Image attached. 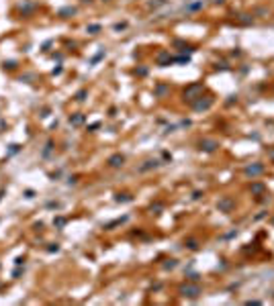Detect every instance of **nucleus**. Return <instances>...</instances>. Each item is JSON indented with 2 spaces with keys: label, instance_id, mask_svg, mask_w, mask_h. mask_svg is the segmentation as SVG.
<instances>
[{
  "label": "nucleus",
  "instance_id": "1",
  "mask_svg": "<svg viewBox=\"0 0 274 306\" xmlns=\"http://www.w3.org/2000/svg\"><path fill=\"white\" fill-rule=\"evenodd\" d=\"M198 292H201V288H198V286H184V288H182V294H184V296H196Z\"/></svg>",
  "mask_w": 274,
  "mask_h": 306
},
{
  "label": "nucleus",
  "instance_id": "2",
  "mask_svg": "<svg viewBox=\"0 0 274 306\" xmlns=\"http://www.w3.org/2000/svg\"><path fill=\"white\" fill-rule=\"evenodd\" d=\"M121 163H123V157H121V155L111 157V165H121Z\"/></svg>",
  "mask_w": 274,
  "mask_h": 306
}]
</instances>
